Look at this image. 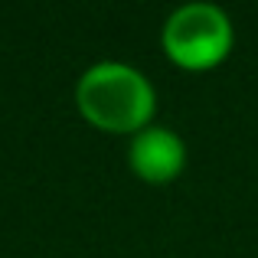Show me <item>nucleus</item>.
I'll use <instances>...</instances> for the list:
<instances>
[{
  "label": "nucleus",
  "instance_id": "obj_1",
  "mask_svg": "<svg viewBox=\"0 0 258 258\" xmlns=\"http://www.w3.org/2000/svg\"><path fill=\"white\" fill-rule=\"evenodd\" d=\"M76 108L98 131L138 134L154 124L157 88L138 66L124 59H101L79 76Z\"/></svg>",
  "mask_w": 258,
  "mask_h": 258
},
{
  "label": "nucleus",
  "instance_id": "obj_2",
  "mask_svg": "<svg viewBox=\"0 0 258 258\" xmlns=\"http://www.w3.org/2000/svg\"><path fill=\"white\" fill-rule=\"evenodd\" d=\"M235 26L219 4L189 0L170 10L160 26V46L180 69H213L232 52Z\"/></svg>",
  "mask_w": 258,
  "mask_h": 258
},
{
  "label": "nucleus",
  "instance_id": "obj_3",
  "mask_svg": "<svg viewBox=\"0 0 258 258\" xmlns=\"http://www.w3.org/2000/svg\"><path fill=\"white\" fill-rule=\"evenodd\" d=\"M127 167L144 183H170L186 167V141L167 124H147L127 141Z\"/></svg>",
  "mask_w": 258,
  "mask_h": 258
}]
</instances>
